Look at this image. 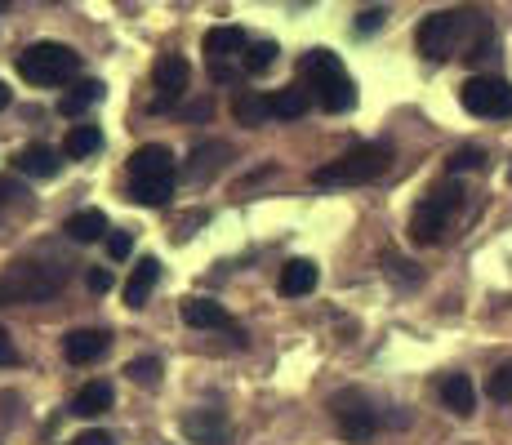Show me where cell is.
<instances>
[{
  "instance_id": "22",
  "label": "cell",
  "mask_w": 512,
  "mask_h": 445,
  "mask_svg": "<svg viewBox=\"0 0 512 445\" xmlns=\"http://www.w3.org/2000/svg\"><path fill=\"white\" fill-rule=\"evenodd\" d=\"M63 232L72 236V241L90 245V241H98V236H107V214L103 210H76L72 219L63 223Z\"/></svg>"
},
{
  "instance_id": "31",
  "label": "cell",
  "mask_w": 512,
  "mask_h": 445,
  "mask_svg": "<svg viewBox=\"0 0 512 445\" xmlns=\"http://www.w3.org/2000/svg\"><path fill=\"white\" fill-rule=\"evenodd\" d=\"M130 250H134V245H130V236H125V232L107 236V254H112V259H130Z\"/></svg>"
},
{
  "instance_id": "19",
  "label": "cell",
  "mask_w": 512,
  "mask_h": 445,
  "mask_svg": "<svg viewBox=\"0 0 512 445\" xmlns=\"http://www.w3.org/2000/svg\"><path fill=\"white\" fill-rule=\"evenodd\" d=\"M107 410H112V383H103V379L85 383L72 397V414H81V419H98V414H107Z\"/></svg>"
},
{
  "instance_id": "23",
  "label": "cell",
  "mask_w": 512,
  "mask_h": 445,
  "mask_svg": "<svg viewBox=\"0 0 512 445\" xmlns=\"http://www.w3.org/2000/svg\"><path fill=\"white\" fill-rule=\"evenodd\" d=\"M98 98H103V81H76L63 98H58V112H63V116H81V112H90Z\"/></svg>"
},
{
  "instance_id": "7",
  "label": "cell",
  "mask_w": 512,
  "mask_h": 445,
  "mask_svg": "<svg viewBox=\"0 0 512 445\" xmlns=\"http://www.w3.org/2000/svg\"><path fill=\"white\" fill-rule=\"evenodd\" d=\"M464 205V187L459 183H441L428 192V201H419V210L410 214V241L415 245H437L446 236L455 210Z\"/></svg>"
},
{
  "instance_id": "34",
  "label": "cell",
  "mask_w": 512,
  "mask_h": 445,
  "mask_svg": "<svg viewBox=\"0 0 512 445\" xmlns=\"http://www.w3.org/2000/svg\"><path fill=\"white\" fill-rule=\"evenodd\" d=\"M210 116H214V103H210V98H201V103L187 107V121H210Z\"/></svg>"
},
{
  "instance_id": "15",
  "label": "cell",
  "mask_w": 512,
  "mask_h": 445,
  "mask_svg": "<svg viewBox=\"0 0 512 445\" xmlns=\"http://www.w3.org/2000/svg\"><path fill=\"white\" fill-rule=\"evenodd\" d=\"M156 281H161V263H156L152 254H143V259L134 263L130 281H125V303H130V308H143V303L152 299Z\"/></svg>"
},
{
  "instance_id": "17",
  "label": "cell",
  "mask_w": 512,
  "mask_h": 445,
  "mask_svg": "<svg viewBox=\"0 0 512 445\" xmlns=\"http://www.w3.org/2000/svg\"><path fill=\"white\" fill-rule=\"evenodd\" d=\"M58 161H63V156H58L54 147L32 143V147H23V152L14 156V170L27 174V178H54L58 174Z\"/></svg>"
},
{
  "instance_id": "36",
  "label": "cell",
  "mask_w": 512,
  "mask_h": 445,
  "mask_svg": "<svg viewBox=\"0 0 512 445\" xmlns=\"http://www.w3.org/2000/svg\"><path fill=\"white\" fill-rule=\"evenodd\" d=\"M0 365H18V348L9 343V334L0 330Z\"/></svg>"
},
{
  "instance_id": "26",
  "label": "cell",
  "mask_w": 512,
  "mask_h": 445,
  "mask_svg": "<svg viewBox=\"0 0 512 445\" xmlns=\"http://www.w3.org/2000/svg\"><path fill=\"white\" fill-rule=\"evenodd\" d=\"M277 41H254L250 49H245V58H241V67L250 76H263V72H272V67H277Z\"/></svg>"
},
{
  "instance_id": "6",
  "label": "cell",
  "mask_w": 512,
  "mask_h": 445,
  "mask_svg": "<svg viewBox=\"0 0 512 445\" xmlns=\"http://www.w3.org/2000/svg\"><path fill=\"white\" fill-rule=\"evenodd\" d=\"M81 72V54L72 45H58V41H36L18 54V76L27 85H67L72 76Z\"/></svg>"
},
{
  "instance_id": "4",
  "label": "cell",
  "mask_w": 512,
  "mask_h": 445,
  "mask_svg": "<svg viewBox=\"0 0 512 445\" xmlns=\"http://www.w3.org/2000/svg\"><path fill=\"white\" fill-rule=\"evenodd\" d=\"M174 192V152L161 143H143L130 156V201L165 205Z\"/></svg>"
},
{
  "instance_id": "37",
  "label": "cell",
  "mask_w": 512,
  "mask_h": 445,
  "mask_svg": "<svg viewBox=\"0 0 512 445\" xmlns=\"http://www.w3.org/2000/svg\"><path fill=\"white\" fill-rule=\"evenodd\" d=\"M18 196H23V187L14 178H0V201H18Z\"/></svg>"
},
{
  "instance_id": "39",
  "label": "cell",
  "mask_w": 512,
  "mask_h": 445,
  "mask_svg": "<svg viewBox=\"0 0 512 445\" xmlns=\"http://www.w3.org/2000/svg\"><path fill=\"white\" fill-rule=\"evenodd\" d=\"M0 9H9V0H0Z\"/></svg>"
},
{
  "instance_id": "27",
  "label": "cell",
  "mask_w": 512,
  "mask_h": 445,
  "mask_svg": "<svg viewBox=\"0 0 512 445\" xmlns=\"http://www.w3.org/2000/svg\"><path fill=\"white\" fill-rule=\"evenodd\" d=\"M446 170L450 174H472V170H486V152L481 147H459V152H450V161H446Z\"/></svg>"
},
{
  "instance_id": "24",
  "label": "cell",
  "mask_w": 512,
  "mask_h": 445,
  "mask_svg": "<svg viewBox=\"0 0 512 445\" xmlns=\"http://www.w3.org/2000/svg\"><path fill=\"white\" fill-rule=\"evenodd\" d=\"M98 147H103L98 125H72L67 138H63V156H72V161H85V156H94Z\"/></svg>"
},
{
  "instance_id": "1",
  "label": "cell",
  "mask_w": 512,
  "mask_h": 445,
  "mask_svg": "<svg viewBox=\"0 0 512 445\" xmlns=\"http://www.w3.org/2000/svg\"><path fill=\"white\" fill-rule=\"evenodd\" d=\"M415 45L428 63H446V58H464V63H481L490 58L495 45V27L490 18H481L477 9H437L419 23Z\"/></svg>"
},
{
  "instance_id": "21",
  "label": "cell",
  "mask_w": 512,
  "mask_h": 445,
  "mask_svg": "<svg viewBox=\"0 0 512 445\" xmlns=\"http://www.w3.org/2000/svg\"><path fill=\"white\" fill-rule=\"evenodd\" d=\"M232 116L245 125V130H259V125H268L272 121V98H263V94H236V103H232Z\"/></svg>"
},
{
  "instance_id": "5",
  "label": "cell",
  "mask_w": 512,
  "mask_h": 445,
  "mask_svg": "<svg viewBox=\"0 0 512 445\" xmlns=\"http://www.w3.org/2000/svg\"><path fill=\"white\" fill-rule=\"evenodd\" d=\"M303 76L312 81V94H317V103L326 107V112H352L357 107V85H352L348 67L339 63V54H330V49H312L308 58H303Z\"/></svg>"
},
{
  "instance_id": "20",
  "label": "cell",
  "mask_w": 512,
  "mask_h": 445,
  "mask_svg": "<svg viewBox=\"0 0 512 445\" xmlns=\"http://www.w3.org/2000/svg\"><path fill=\"white\" fill-rule=\"evenodd\" d=\"M201 45H205V54L210 58H241V49H250L241 27H210Z\"/></svg>"
},
{
  "instance_id": "8",
  "label": "cell",
  "mask_w": 512,
  "mask_h": 445,
  "mask_svg": "<svg viewBox=\"0 0 512 445\" xmlns=\"http://www.w3.org/2000/svg\"><path fill=\"white\" fill-rule=\"evenodd\" d=\"M459 103L464 112L481 116V121H508L512 116V85L504 76H472L459 89Z\"/></svg>"
},
{
  "instance_id": "33",
  "label": "cell",
  "mask_w": 512,
  "mask_h": 445,
  "mask_svg": "<svg viewBox=\"0 0 512 445\" xmlns=\"http://www.w3.org/2000/svg\"><path fill=\"white\" fill-rule=\"evenodd\" d=\"M85 281H90V290H94V294H107V290H112V272H107V267H94V272L85 276Z\"/></svg>"
},
{
  "instance_id": "14",
  "label": "cell",
  "mask_w": 512,
  "mask_h": 445,
  "mask_svg": "<svg viewBox=\"0 0 512 445\" xmlns=\"http://www.w3.org/2000/svg\"><path fill=\"white\" fill-rule=\"evenodd\" d=\"M317 281H321V267L312 263V259H290L281 267V294L285 299H303V294H312L317 290Z\"/></svg>"
},
{
  "instance_id": "38",
  "label": "cell",
  "mask_w": 512,
  "mask_h": 445,
  "mask_svg": "<svg viewBox=\"0 0 512 445\" xmlns=\"http://www.w3.org/2000/svg\"><path fill=\"white\" fill-rule=\"evenodd\" d=\"M5 107H9V85L0 81V112H5Z\"/></svg>"
},
{
  "instance_id": "40",
  "label": "cell",
  "mask_w": 512,
  "mask_h": 445,
  "mask_svg": "<svg viewBox=\"0 0 512 445\" xmlns=\"http://www.w3.org/2000/svg\"><path fill=\"white\" fill-rule=\"evenodd\" d=\"M508 183H512V170H508Z\"/></svg>"
},
{
  "instance_id": "13",
  "label": "cell",
  "mask_w": 512,
  "mask_h": 445,
  "mask_svg": "<svg viewBox=\"0 0 512 445\" xmlns=\"http://www.w3.org/2000/svg\"><path fill=\"white\" fill-rule=\"evenodd\" d=\"M183 432H187V441H196V445H223L228 441V419H223L219 410H196L183 419Z\"/></svg>"
},
{
  "instance_id": "11",
  "label": "cell",
  "mask_w": 512,
  "mask_h": 445,
  "mask_svg": "<svg viewBox=\"0 0 512 445\" xmlns=\"http://www.w3.org/2000/svg\"><path fill=\"white\" fill-rule=\"evenodd\" d=\"M107 348H112V334L107 330H72L63 339V356L72 365H90V361H98Z\"/></svg>"
},
{
  "instance_id": "30",
  "label": "cell",
  "mask_w": 512,
  "mask_h": 445,
  "mask_svg": "<svg viewBox=\"0 0 512 445\" xmlns=\"http://www.w3.org/2000/svg\"><path fill=\"white\" fill-rule=\"evenodd\" d=\"M383 18H388V14H383V9H366V14L357 18V36H374V32H379V27H383Z\"/></svg>"
},
{
  "instance_id": "2",
  "label": "cell",
  "mask_w": 512,
  "mask_h": 445,
  "mask_svg": "<svg viewBox=\"0 0 512 445\" xmlns=\"http://www.w3.org/2000/svg\"><path fill=\"white\" fill-rule=\"evenodd\" d=\"M67 285V267L63 263H9L0 272V308L14 303H49L58 290Z\"/></svg>"
},
{
  "instance_id": "35",
  "label": "cell",
  "mask_w": 512,
  "mask_h": 445,
  "mask_svg": "<svg viewBox=\"0 0 512 445\" xmlns=\"http://www.w3.org/2000/svg\"><path fill=\"white\" fill-rule=\"evenodd\" d=\"M72 445H116L112 437H107V432H98V428H90V432H81V437H76Z\"/></svg>"
},
{
  "instance_id": "29",
  "label": "cell",
  "mask_w": 512,
  "mask_h": 445,
  "mask_svg": "<svg viewBox=\"0 0 512 445\" xmlns=\"http://www.w3.org/2000/svg\"><path fill=\"white\" fill-rule=\"evenodd\" d=\"M486 392H490V401H499V405H508V401H512V365H499V370L490 374Z\"/></svg>"
},
{
  "instance_id": "32",
  "label": "cell",
  "mask_w": 512,
  "mask_h": 445,
  "mask_svg": "<svg viewBox=\"0 0 512 445\" xmlns=\"http://www.w3.org/2000/svg\"><path fill=\"white\" fill-rule=\"evenodd\" d=\"M388 276H401L406 285H415V281H419L415 263H406V259H388Z\"/></svg>"
},
{
  "instance_id": "10",
  "label": "cell",
  "mask_w": 512,
  "mask_h": 445,
  "mask_svg": "<svg viewBox=\"0 0 512 445\" xmlns=\"http://www.w3.org/2000/svg\"><path fill=\"white\" fill-rule=\"evenodd\" d=\"M187 76H192V72H187V63H183L179 54L156 58V67H152V85L161 89V98L152 103V112H161L165 103H174V98L183 94V89H187Z\"/></svg>"
},
{
  "instance_id": "28",
  "label": "cell",
  "mask_w": 512,
  "mask_h": 445,
  "mask_svg": "<svg viewBox=\"0 0 512 445\" xmlns=\"http://www.w3.org/2000/svg\"><path fill=\"white\" fill-rule=\"evenodd\" d=\"M125 374H130V383H139V388H156V383H161V361H156V356H139V361L125 365Z\"/></svg>"
},
{
  "instance_id": "3",
  "label": "cell",
  "mask_w": 512,
  "mask_h": 445,
  "mask_svg": "<svg viewBox=\"0 0 512 445\" xmlns=\"http://www.w3.org/2000/svg\"><path fill=\"white\" fill-rule=\"evenodd\" d=\"M388 165H392V147L388 143H357V147H348L343 156L326 161L321 170H312V183L317 187H361V183H374Z\"/></svg>"
},
{
  "instance_id": "16",
  "label": "cell",
  "mask_w": 512,
  "mask_h": 445,
  "mask_svg": "<svg viewBox=\"0 0 512 445\" xmlns=\"http://www.w3.org/2000/svg\"><path fill=\"white\" fill-rule=\"evenodd\" d=\"M437 392H441V405H446L450 414H459V419H468V414L477 410V388H472L468 374H446Z\"/></svg>"
},
{
  "instance_id": "9",
  "label": "cell",
  "mask_w": 512,
  "mask_h": 445,
  "mask_svg": "<svg viewBox=\"0 0 512 445\" xmlns=\"http://www.w3.org/2000/svg\"><path fill=\"white\" fill-rule=\"evenodd\" d=\"M334 423H339V437L352 445H366L379 432V410L361 397V392H343L334 397Z\"/></svg>"
},
{
  "instance_id": "25",
  "label": "cell",
  "mask_w": 512,
  "mask_h": 445,
  "mask_svg": "<svg viewBox=\"0 0 512 445\" xmlns=\"http://www.w3.org/2000/svg\"><path fill=\"white\" fill-rule=\"evenodd\" d=\"M303 112H308V89L303 85H290V89H281V94H272V116H277V121H299Z\"/></svg>"
},
{
  "instance_id": "12",
  "label": "cell",
  "mask_w": 512,
  "mask_h": 445,
  "mask_svg": "<svg viewBox=\"0 0 512 445\" xmlns=\"http://www.w3.org/2000/svg\"><path fill=\"white\" fill-rule=\"evenodd\" d=\"M183 321L187 325H196V330H236V321H232V312L223 308V303H214V299H187L183 303Z\"/></svg>"
},
{
  "instance_id": "18",
  "label": "cell",
  "mask_w": 512,
  "mask_h": 445,
  "mask_svg": "<svg viewBox=\"0 0 512 445\" xmlns=\"http://www.w3.org/2000/svg\"><path fill=\"white\" fill-rule=\"evenodd\" d=\"M232 156V147L228 143H201V147H192V161H187V178L192 183H201V178H214L219 174V165Z\"/></svg>"
}]
</instances>
